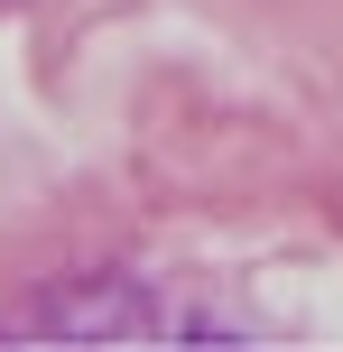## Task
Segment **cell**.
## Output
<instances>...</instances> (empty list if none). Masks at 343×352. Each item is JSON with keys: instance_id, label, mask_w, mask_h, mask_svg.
Wrapping results in <instances>:
<instances>
[]
</instances>
